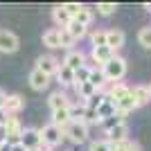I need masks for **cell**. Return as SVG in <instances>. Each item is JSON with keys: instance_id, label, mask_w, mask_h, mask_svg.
<instances>
[{"instance_id": "cell-1", "label": "cell", "mask_w": 151, "mask_h": 151, "mask_svg": "<svg viewBox=\"0 0 151 151\" xmlns=\"http://www.w3.org/2000/svg\"><path fill=\"white\" fill-rule=\"evenodd\" d=\"M104 77H106V81H120L122 77L126 75V61L122 57H117V54H115L113 59H111V61L106 63V65H104Z\"/></svg>"}, {"instance_id": "cell-2", "label": "cell", "mask_w": 151, "mask_h": 151, "mask_svg": "<svg viewBox=\"0 0 151 151\" xmlns=\"http://www.w3.org/2000/svg\"><path fill=\"white\" fill-rule=\"evenodd\" d=\"M38 133H41V145L47 147V149H54L57 145H61L63 131L59 129V126H54L52 122H50V124H45L43 129H38Z\"/></svg>"}, {"instance_id": "cell-3", "label": "cell", "mask_w": 151, "mask_h": 151, "mask_svg": "<svg viewBox=\"0 0 151 151\" xmlns=\"http://www.w3.org/2000/svg\"><path fill=\"white\" fill-rule=\"evenodd\" d=\"M63 135H68V140L75 142V145H83L88 140V126L83 124V122H70L63 129Z\"/></svg>"}, {"instance_id": "cell-4", "label": "cell", "mask_w": 151, "mask_h": 151, "mask_svg": "<svg viewBox=\"0 0 151 151\" xmlns=\"http://www.w3.org/2000/svg\"><path fill=\"white\" fill-rule=\"evenodd\" d=\"M59 68H61V61L59 59H54L52 54H45V57H38L36 59V70H41L43 75L52 77V75H57Z\"/></svg>"}, {"instance_id": "cell-5", "label": "cell", "mask_w": 151, "mask_h": 151, "mask_svg": "<svg viewBox=\"0 0 151 151\" xmlns=\"http://www.w3.org/2000/svg\"><path fill=\"white\" fill-rule=\"evenodd\" d=\"M18 36L14 34V32H7V29H0V52H5V54H14V52L18 50Z\"/></svg>"}, {"instance_id": "cell-6", "label": "cell", "mask_w": 151, "mask_h": 151, "mask_svg": "<svg viewBox=\"0 0 151 151\" xmlns=\"http://www.w3.org/2000/svg\"><path fill=\"white\" fill-rule=\"evenodd\" d=\"M18 142L25 147L27 151H38L41 149V133H38V129H25Z\"/></svg>"}, {"instance_id": "cell-7", "label": "cell", "mask_w": 151, "mask_h": 151, "mask_svg": "<svg viewBox=\"0 0 151 151\" xmlns=\"http://www.w3.org/2000/svg\"><path fill=\"white\" fill-rule=\"evenodd\" d=\"M23 124H20V120L16 117V115H7V122H5V135L7 140H16L18 142L20 135H23Z\"/></svg>"}, {"instance_id": "cell-8", "label": "cell", "mask_w": 151, "mask_h": 151, "mask_svg": "<svg viewBox=\"0 0 151 151\" xmlns=\"http://www.w3.org/2000/svg\"><path fill=\"white\" fill-rule=\"evenodd\" d=\"M129 95H131V88H129L126 83L117 81V83H113V88L108 90L106 99H108V101H113V104H117V101H122L124 97H129Z\"/></svg>"}, {"instance_id": "cell-9", "label": "cell", "mask_w": 151, "mask_h": 151, "mask_svg": "<svg viewBox=\"0 0 151 151\" xmlns=\"http://www.w3.org/2000/svg\"><path fill=\"white\" fill-rule=\"evenodd\" d=\"M126 36H124V32L122 29H106V47H111L113 52H117L124 45Z\"/></svg>"}, {"instance_id": "cell-10", "label": "cell", "mask_w": 151, "mask_h": 151, "mask_svg": "<svg viewBox=\"0 0 151 151\" xmlns=\"http://www.w3.org/2000/svg\"><path fill=\"white\" fill-rule=\"evenodd\" d=\"M90 57H93V61L97 63L99 68H104V65H106V63H108L111 59L115 57V52L111 50V47H106V45H104V47H93Z\"/></svg>"}, {"instance_id": "cell-11", "label": "cell", "mask_w": 151, "mask_h": 151, "mask_svg": "<svg viewBox=\"0 0 151 151\" xmlns=\"http://www.w3.org/2000/svg\"><path fill=\"white\" fill-rule=\"evenodd\" d=\"M47 104H50L52 111H61V108H70V106H72V101L68 99V95L61 93V90L52 93L50 97H47Z\"/></svg>"}, {"instance_id": "cell-12", "label": "cell", "mask_w": 151, "mask_h": 151, "mask_svg": "<svg viewBox=\"0 0 151 151\" xmlns=\"http://www.w3.org/2000/svg\"><path fill=\"white\" fill-rule=\"evenodd\" d=\"M23 106H25V99L20 97V95H7V99H5V111L7 115H16L23 111Z\"/></svg>"}, {"instance_id": "cell-13", "label": "cell", "mask_w": 151, "mask_h": 151, "mask_svg": "<svg viewBox=\"0 0 151 151\" xmlns=\"http://www.w3.org/2000/svg\"><path fill=\"white\" fill-rule=\"evenodd\" d=\"M63 65H68L70 70H79L81 65H86V57H83V52L79 50H70L63 59Z\"/></svg>"}, {"instance_id": "cell-14", "label": "cell", "mask_w": 151, "mask_h": 151, "mask_svg": "<svg viewBox=\"0 0 151 151\" xmlns=\"http://www.w3.org/2000/svg\"><path fill=\"white\" fill-rule=\"evenodd\" d=\"M29 86H32L34 90H45L47 86H50V77L43 75L41 70L34 68V70L29 72Z\"/></svg>"}, {"instance_id": "cell-15", "label": "cell", "mask_w": 151, "mask_h": 151, "mask_svg": "<svg viewBox=\"0 0 151 151\" xmlns=\"http://www.w3.org/2000/svg\"><path fill=\"white\" fill-rule=\"evenodd\" d=\"M108 135V142H111V145H115V142H126V135H129V126H126V122L124 124H117L115 126V129H111V131L106 133Z\"/></svg>"}, {"instance_id": "cell-16", "label": "cell", "mask_w": 151, "mask_h": 151, "mask_svg": "<svg viewBox=\"0 0 151 151\" xmlns=\"http://www.w3.org/2000/svg\"><path fill=\"white\" fill-rule=\"evenodd\" d=\"M72 122V117H70V108H61V111H52V124L59 126V129H65V126Z\"/></svg>"}, {"instance_id": "cell-17", "label": "cell", "mask_w": 151, "mask_h": 151, "mask_svg": "<svg viewBox=\"0 0 151 151\" xmlns=\"http://www.w3.org/2000/svg\"><path fill=\"white\" fill-rule=\"evenodd\" d=\"M131 95H133V99L138 101V106H145V104H149V101H151V90H149V86H133V88H131Z\"/></svg>"}, {"instance_id": "cell-18", "label": "cell", "mask_w": 151, "mask_h": 151, "mask_svg": "<svg viewBox=\"0 0 151 151\" xmlns=\"http://www.w3.org/2000/svg\"><path fill=\"white\" fill-rule=\"evenodd\" d=\"M52 18H54V23H57L59 27H63V29L72 23V16L63 9V5H59V7H54V9H52Z\"/></svg>"}, {"instance_id": "cell-19", "label": "cell", "mask_w": 151, "mask_h": 151, "mask_svg": "<svg viewBox=\"0 0 151 151\" xmlns=\"http://www.w3.org/2000/svg\"><path fill=\"white\" fill-rule=\"evenodd\" d=\"M57 81L61 83V86H75V70H70L68 65H63L61 63V68H59V72H57Z\"/></svg>"}, {"instance_id": "cell-20", "label": "cell", "mask_w": 151, "mask_h": 151, "mask_svg": "<svg viewBox=\"0 0 151 151\" xmlns=\"http://www.w3.org/2000/svg\"><path fill=\"white\" fill-rule=\"evenodd\" d=\"M43 45H47V47H52V50L61 47V29H47V32H43Z\"/></svg>"}, {"instance_id": "cell-21", "label": "cell", "mask_w": 151, "mask_h": 151, "mask_svg": "<svg viewBox=\"0 0 151 151\" xmlns=\"http://www.w3.org/2000/svg\"><path fill=\"white\" fill-rule=\"evenodd\" d=\"M117 113V104H113V101L104 99V104H101L99 108H97V115H99V120H108V117H113V115Z\"/></svg>"}, {"instance_id": "cell-22", "label": "cell", "mask_w": 151, "mask_h": 151, "mask_svg": "<svg viewBox=\"0 0 151 151\" xmlns=\"http://www.w3.org/2000/svg\"><path fill=\"white\" fill-rule=\"evenodd\" d=\"M135 108H140V106H138V101L133 99V95H129V97H124L122 101H117V113H122V115L133 113Z\"/></svg>"}, {"instance_id": "cell-23", "label": "cell", "mask_w": 151, "mask_h": 151, "mask_svg": "<svg viewBox=\"0 0 151 151\" xmlns=\"http://www.w3.org/2000/svg\"><path fill=\"white\" fill-rule=\"evenodd\" d=\"M90 83H93L95 88H97V93H99L104 86H106V77H104V70L101 68H93L90 70V79H88Z\"/></svg>"}, {"instance_id": "cell-24", "label": "cell", "mask_w": 151, "mask_h": 151, "mask_svg": "<svg viewBox=\"0 0 151 151\" xmlns=\"http://www.w3.org/2000/svg\"><path fill=\"white\" fill-rule=\"evenodd\" d=\"M75 90H77V95H79V97H83V99H90L93 95H97V88H95L90 81H86V83H75Z\"/></svg>"}, {"instance_id": "cell-25", "label": "cell", "mask_w": 151, "mask_h": 151, "mask_svg": "<svg viewBox=\"0 0 151 151\" xmlns=\"http://www.w3.org/2000/svg\"><path fill=\"white\" fill-rule=\"evenodd\" d=\"M72 20H77V23H79V25H83V27H88L90 23H93V9L81 7V9H79V14H77Z\"/></svg>"}, {"instance_id": "cell-26", "label": "cell", "mask_w": 151, "mask_h": 151, "mask_svg": "<svg viewBox=\"0 0 151 151\" xmlns=\"http://www.w3.org/2000/svg\"><path fill=\"white\" fill-rule=\"evenodd\" d=\"M65 29L70 32V36L75 38V41H79V38H83V36H86V32H88V27H83V25H79L77 20H72V23H70V25L65 27Z\"/></svg>"}, {"instance_id": "cell-27", "label": "cell", "mask_w": 151, "mask_h": 151, "mask_svg": "<svg viewBox=\"0 0 151 151\" xmlns=\"http://www.w3.org/2000/svg\"><path fill=\"white\" fill-rule=\"evenodd\" d=\"M124 117H126V115H122V113H115L113 117H108V120H104V122H101V126H104V131L108 133L111 129H115L117 124H124Z\"/></svg>"}, {"instance_id": "cell-28", "label": "cell", "mask_w": 151, "mask_h": 151, "mask_svg": "<svg viewBox=\"0 0 151 151\" xmlns=\"http://www.w3.org/2000/svg\"><path fill=\"white\" fill-rule=\"evenodd\" d=\"M81 122H83L86 126H88V124H101L99 115H97V111H93V108H88V106H86V111H83V117H81Z\"/></svg>"}, {"instance_id": "cell-29", "label": "cell", "mask_w": 151, "mask_h": 151, "mask_svg": "<svg viewBox=\"0 0 151 151\" xmlns=\"http://www.w3.org/2000/svg\"><path fill=\"white\" fill-rule=\"evenodd\" d=\"M90 65H81L79 70H75V83H86L90 79Z\"/></svg>"}, {"instance_id": "cell-30", "label": "cell", "mask_w": 151, "mask_h": 151, "mask_svg": "<svg viewBox=\"0 0 151 151\" xmlns=\"http://www.w3.org/2000/svg\"><path fill=\"white\" fill-rule=\"evenodd\" d=\"M138 41L142 47H151V27H142L138 32Z\"/></svg>"}, {"instance_id": "cell-31", "label": "cell", "mask_w": 151, "mask_h": 151, "mask_svg": "<svg viewBox=\"0 0 151 151\" xmlns=\"http://www.w3.org/2000/svg\"><path fill=\"white\" fill-rule=\"evenodd\" d=\"M90 41H93V47H104V45H106V32H104V29L93 32Z\"/></svg>"}, {"instance_id": "cell-32", "label": "cell", "mask_w": 151, "mask_h": 151, "mask_svg": "<svg viewBox=\"0 0 151 151\" xmlns=\"http://www.w3.org/2000/svg\"><path fill=\"white\" fill-rule=\"evenodd\" d=\"M88 151H113V147L108 140H95V142H90Z\"/></svg>"}, {"instance_id": "cell-33", "label": "cell", "mask_w": 151, "mask_h": 151, "mask_svg": "<svg viewBox=\"0 0 151 151\" xmlns=\"http://www.w3.org/2000/svg\"><path fill=\"white\" fill-rule=\"evenodd\" d=\"M115 9H117L115 2H99V5H97V12H99L101 16H113Z\"/></svg>"}, {"instance_id": "cell-34", "label": "cell", "mask_w": 151, "mask_h": 151, "mask_svg": "<svg viewBox=\"0 0 151 151\" xmlns=\"http://www.w3.org/2000/svg\"><path fill=\"white\" fill-rule=\"evenodd\" d=\"M104 99H106V95H101V93H97V95H93L90 99H86V106L88 108H93V111H97V108L104 104Z\"/></svg>"}, {"instance_id": "cell-35", "label": "cell", "mask_w": 151, "mask_h": 151, "mask_svg": "<svg viewBox=\"0 0 151 151\" xmlns=\"http://www.w3.org/2000/svg\"><path fill=\"white\" fill-rule=\"evenodd\" d=\"M72 45H75V38L70 36L68 29H61V47H65V50H72Z\"/></svg>"}, {"instance_id": "cell-36", "label": "cell", "mask_w": 151, "mask_h": 151, "mask_svg": "<svg viewBox=\"0 0 151 151\" xmlns=\"http://www.w3.org/2000/svg\"><path fill=\"white\" fill-rule=\"evenodd\" d=\"M83 5H79V2H65V5H63V9H65V12L70 14V16H72V18H75L77 14H79V9H81Z\"/></svg>"}, {"instance_id": "cell-37", "label": "cell", "mask_w": 151, "mask_h": 151, "mask_svg": "<svg viewBox=\"0 0 151 151\" xmlns=\"http://www.w3.org/2000/svg\"><path fill=\"white\" fill-rule=\"evenodd\" d=\"M113 147V151H129V140L126 142H115V145H111Z\"/></svg>"}, {"instance_id": "cell-38", "label": "cell", "mask_w": 151, "mask_h": 151, "mask_svg": "<svg viewBox=\"0 0 151 151\" xmlns=\"http://www.w3.org/2000/svg\"><path fill=\"white\" fill-rule=\"evenodd\" d=\"M129 151H142V145H140V142H135V140H129Z\"/></svg>"}, {"instance_id": "cell-39", "label": "cell", "mask_w": 151, "mask_h": 151, "mask_svg": "<svg viewBox=\"0 0 151 151\" xmlns=\"http://www.w3.org/2000/svg\"><path fill=\"white\" fill-rule=\"evenodd\" d=\"M12 151H27V149L20 145V142H14V145H12Z\"/></svg>"}, {"instance_id": "cell-40", "label": "cell", "mask_w": 151, "mask_h": 151, "mask_svg": "<svg viewBox=\"0 0 151 151\" xmlns=\"http://www.w3.org/2000/svg\"><path fill=\"white\" fill-rule=\"evenodd\" d=\"M0 151H12V145H9V142H0Z\"/></svg>"}, {"instance_id": "cell-41", "label": "cell", "mask_w": 151, "mask_h": 151, "mask_svg": "<svg viewBox=\"0 0 151 151\" xmlns=\"http://www.w3.org/2000/svg\"><path fill=\"white\" fill-rule=\"evenodd\" d=\"M5 99H7V95L2 93V90H0V111H2V108H5Z\"/></svg>"}, {"instance_id": "cell-42", "label": "cell", "mask_w": 151, "mask_h": 151, "mask_svg": "<svg viewBox=\"0 0 151 151\" xmlns=\"http://www.w3.org/2000/svg\"><path fill=\"white\" fill-rule=\"evenodd\" d=\"M5 122H7V113H5V111H0V126H5Z\"/></svg>"}, {"instance_id": "cell-43", "label": "cell", "mask_w": 151, "mask_h": 151, "mask_svg": "<svg viewBox=\"0 0 151 151\" xmlns=\"http://www.w3.org/2000/svg\"><path fill=\"white\" fill-rule=\"evenodd\" d=\"M38 151H52V149H47V147H43V145H41V149H38Z\"/></svg>"}, {"instance_id": "cell-44", "label": "cell", "mask_w": 151, "mask_h": 151, "mask_svg": "<svg viewBox=\"0 0 151 151\" xmlns=\"http://www.w3.org/2000/svg\"><path fill=\"white\" fill-rule=\"evenodd\" d=\"M145 7H147V9H149V12H151V5H149V2H147V5H145Z\"/></svg>"}, {"instance_id": "cell-45", "label": "cell", "mask_w": 151, "mask_h": 151, "mask_svg": "<svg viewBox=\"0 0 151 151\" xmlns=\"http://www.w3.org/2000/svg\"><path fill=\"white\" fill-rule=\"evenodd\" d=\"M149 90H151V86H149Z\"/></svg>"}]
</instances>
